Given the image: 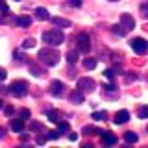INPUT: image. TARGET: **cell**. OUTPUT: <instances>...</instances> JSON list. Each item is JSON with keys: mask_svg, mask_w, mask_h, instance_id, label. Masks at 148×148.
<instances>
[{"mask_svg": "<svg viewBox=\"0 0 148 148\" xmlns=\"http://www.w3.org/2000/svg\"><path fill=\"white\" fill-rule=\"evenodd\" d=\"M37 58L41 59V63L48 65V67H54V65H58V63H59V52H58V50H54L52 46H48V48H43V50H39Z\"/></svg>", "mask_w": 148, "mask_h": 148, "instance_id": "cell-1", "label": "cell"}, {"mask_svg": "<svg viewBox=\"0 0 148 148\" xmlns=\"http://www.w3.org/2000/svg\"><path fill=\"white\" fill-rule=\"evenodd\" d=\"M63 39H65V35H63L61 30H50V32H45V34H43V41L46 45H50V46L61 45Z\"/></svg>", "mask_w": 148, "mask_h": 148, "instance_id": "cell-2", "label": "cell"}, {"mask_svg": "<svg viewBox=\"0 0 148 148\" xmlns=\"http://www.w3.org/2000/svg\"><path fill=\"white\" fill-rule=\"evenodd\" d=\"M8 89H9V92H11L13 96L22 98V96H26V92H28V83L22 82V80H17V82H13L11 85L8 87Z\"/></svg>", "mask_w": 148, "mask_h": 148, "instance_id": "cell-3", "label": "cell"}, {"mask_svg": "<svg viewBox=\"0 0 148 148\" xmlns=\"http://www.w3.org/2000/svg\"><path fill=\"white\" fill-rule=\"evenodd\" d=\"M130 46H132L133 52L139 54V56H143V54H146V52H148V41H146V39H143V37H135V39H132Z\"/></svg>", "mask_w": 148, "mask_h": 148, "instance_id": "cell-4", "label": "cell"}, {"mask_svg": "<svg viewBox=\"0 0 148 148\" xmlns=\"http://www.w3.org/2000/svg\"><path fill=\"white\" fill-rule=\"evenodd\" d=\"M76 43H78V52H89L91 50V39L87 34H80L76 37Z\"/></svg>", "mask_w": 148, "mask_h": 148, "instance_id": "cell-5", "label": "cell"}, {"mask_svg": "<svg viewBox=\"0 0 148 148\" xmlns=\"http://www.w3.org/2000/svg\"><path fill=\"white\" fill-rule=\"evenodd\" d=\"M78 89L85 91V92H92L96 89V82L92 80V78H82V80L78 82Z\"/></svg>", "mask_w": 148, "mask_h": 148, "instance_id": "cell-6", "label": "cell"}, {"mask_svg": "<svg viewBox=\"0 0 148 148\" xmlns=\"http://www.w3.org/2000/svg\"><path fill=\"white\" fill-rule=\"evenodd\" d=\"M63 92H65V83L63 82L54 80L50 83V95L52 96H63Z\"/></svg>", "mask_w": 148, "mask_h": 148, "instance_id": "cell-7", "label": "cell"}, {"mask_svg": "<svg viewBox=\"0 0 148 148\" xmlns=\"http://www.w3.org/2000/svg\"><path fill=\"white\" fill-rule=\"evenodd\" d=\"M120 24H122V28L128 32V30H133V28H135V21H133V17H132V15L124 13V15L120 17Z\"/></svg>", "mask_w": 148, "mask_h": 148, "instance_id": "cell-8", "label": "cell"}, {"mask_svg": "<svg viewBox=\"0 0 148 148\" xmlns=\"http://www.w3.org/2000/svg\"><path fill=\"white\" fill-rule=\"evenodd\" d=\"M128 120H130V113H128L126 109H122V111H119V113L115 115V120H113V122L115 124H126Z\"/></svg>", "mask_w": 148, "mask_h": 148, "instance_id": "cell-9", "label": "cell"}, {"mask_svg": "<svg viewBox=\"0 0 148 148\" xmlns=\"http://www.w3.org/2000/svg\"><path fill=\"white\" fill-rule=\"evenodd\" d=\"M69 98H71L72 104H82V102H83V91L74 89V91L71 92V96H69Z\"/></svg>", "mask_w": 148, "mask_h": 148, "instance_id": "cell-10", "label": "cell"}, {"mask_svg": "<svg viewBox=\"0 0 148 148\" xmlns=\"http://www.w3.org/2000/svg\"><path fill=\"white\" fill-rule=\"evenodd\" d=\"M9 126H11V130H13V132L21 133L22 130H24V120H22V119H13V120H11V124H9Z\"/></svg>", "mask_w": 148, "mask_h": 148, "instance_id": "cell-11", "label": "cell"}, {"mask_svg": "<svg viewBox=\"0 0 148 148\" xmlns=\"http://www.w3.org/2000/svg\"><path fill=\"white\" fill-rule=\"evenodd\" d=\"M35 17H37V21H48L50 13H48V9H45V8H37L35 9Z\"/></svg>", "mask_w": 148, "mask_h": 148, "instance_id": "cell-12", "label": "cell"}, {"mask_svg": "<svg viewBox=\"0 0 148 148\" xmlns=\"http://www.w3.org/2000/svg\"><path fill=\"white\" fill-rule=\"evenodd\" d=\"M46 117H48L50 122H56V124L61 120V115H59L58 109H48V111H46Z\"/></svg>", "mask_w": 148, "mask_h": 148, "instance_id": "cell-13", "label": "cell"}, {"mask_svg": "<svg viewBox=\"0 0 148 148\" xmlns=\"http://www.w3.org/2000/svg\"><path fill=\"white\" fill-rule=\"evenodd\" d=\"M102 137H104V145H108V146L117 143V137H115L111 132H102Z\"/></svg>", "mask_w": 148, "mask_h": 148, "instance_id": "cell-14", "label": "cell"}, {"mask_svg": "<svg viewBox=\"0 0 148 148\" xmlns=\"http://www.w3.org/2000/svg\"><path fill=\"white\" fill-rule=\"evenodd\" d=\"M15 24L21 26V28H28V26L32 24V18L28 17V15H22V17H18L17 21H15Z\"/></svg>", "mask_w": 148, "mask_h": 148, "instance_id": "cell-15", "label": "cell"}, {"mask_svg": "<svg viewBox=\"0 0 148 148\" xmlns=\"http://www.w3.org/2000/svg\"><path fill=\"white\" fill-rule=\"evenodd\" d=\"M52 22H54V26H58V28H69L71 26V21H67V18H52Z\"/></svg>", "mask_w": 148, "mask_h": 148, "instance_id": "cell-16", "label": "cell"}, {"mask_svg": "<svg viewBox=\"0 0 148 148\" xmlns=\"http://www.w3.org/2000/svg\"><path fill=\"white\" fill-rule=\"evenodd\" d=\"M83 133H85V135H100L102 130L95 128V126H85V128H83Z\"/></svg>", "mask_w": 148, "mask_h": 148, "instance_id": "cell-17", "label": "cell"}, {"mask_svg": "<svg viewBox=\"0 0 148 148\" xmlns=\"http://www.w3.org/2000/svg\"><path fill=\"white\" fill-rule=\"evenodd\" d=\"M137 133H133V132H126L124 133V141L126 143H130V145H132V143H137Z\"/></svg>", "mask_w": 148, "mask_h": 148, "instance_id": "cell-18", "label": "cell"}, {"mask_svg": "<svg viewBox=\"0 0 148 148\" xmlns=\"http://www.w3.org/2000/svg\"><path fill=\"white\" fill-rule=\"evenodd\" d=\"M30 72L34 74V76H37V78L45 76V71H43V69H39L37 65H30Z\"/></svg>", "mask_w": 148, "mask_h": 148, "instance_id": "cell-19", "label": "cell"}, {"mask_svg": "<svg viewBox=\"0 0 148 148\" xmlns=\"http://www.w3.org/2000/svg\"><path fill=\"white\" fill-rule=\"evenodd\" d=\"M67 61L69 63H76L78 61V50H69L67 52Z\"/></svg>", "mask_w": 148, "mask_h": 148, "instance_id": "cell-20", "label": "cell"}, {"mask_svg": "<svg viewBox=\"0 0 148 148\" xmlns=\"http://www.w3.org/2000/svg\"><path fill=\"white\" fill-rule=\"evenodd\" d=\"M83 67H85L87 71H92V69L96 67V59H92V58H87L85 61H83Z\"/></svg>", "mask_w": 148, "mask_h": 148, "instance_id": "cell-21", "label": "cell"}, {"mask_svg": "<svg viewBox=\"0 0 148 148\" xmlns=\"http://www.w3.org/2000/svg\"><path fill=\"white\" fill-rule=\"evenodd\" d=\"M69 130H71L69 122H63V120H59V122H58V132L59 133H65V132H69Z\"/></svg>", "mask_w": 148, "mask_h": 148, "instance_id": "cell-22", "label": "cell"}, {"mask_svg": "<svg viewBox=\"0 0 148 148\" xmlns=\"http://www.w3.org/2000/svg\"><path fill=\"white\" fill-rule=\"evenodd\" d=\"M111 30H113V34H115V35H120V37L126 35V30H124L122 26H119V24H115L113 28H111Z\"/></svg>", "mask_w": 148, "mask_h": 148, "instance_id": "cell-23", "label": "cell"}, {"mask_svg": "<svg viewBox=\"0 0 148 148\" xmlns=\"http://www.w3.org/2000/svg\"><path fill=\"white\" fill-rule=\"evenodd\" d=\"M106 117H108L106 111H95V113H92V119L95 120H106Z\"/></svg>", "mask_w": 148, "mask_h": 148, "instance_id": "cell-24", "label": "cell"}, {"mask_svg": "<svg viewBox=\"0 0 148 148\" xmlns=\"http://www.w3.org/2000/svg\"><path fill=\"white\" fill-rule=\"evenodd\" d=\"M34 46H35V39H32V37H30V39H24V43H22V48H24V50L34 48Z\"/></svg>", "mask_w": 148, "mask_h": 148, "instance_id": "cell-25", "label": "cell"}, {"mask_svg": "<svg viewBox=\"0 0 148 148\" xmlns=\"http://www.w3.org/2000/svg\"><path fill=\"white\" fill-rule=\"evenodd\" d=\"M139 119H148V106H143L139 109Z\"/></svg>", "mask_w": 148, "mask_h": 148, "instance_id": "cell-26", "label": "cell"}, {"mask_svg": "<svg viewBox=\"0 0 148 148\" xmlns=\"http://www.w3.org/2000/svg\"><path fill=\"white\" fill-rule=\"evenodd\" d=\"M46 137H48V139H58V137H61V133H59L58 130H52V132L46 133Z\"/></svg>", "mask_w": 148, "mask_h": 148, "instance_id": "cell-27", "label": "cell"}, {"mask_svg": "<svg viewBox=\"0 0 148 148\" xmlns=\"http://www.w3.org/2000/svg\"><path fill=\"white\" fill-rule=\"evenodd\" d=\"M30 130H32V132H41V130H43V126H41L39 122H32V124H30Z\"/></svg>", "mask_w": 148, "mask_h": 148, "instance_id": "cell-28", "label": "cell"}, {"mask_svg": "<svg viewBox=\"0 0 148 148\" xmlns=\"http://www.w3.org/2000/svg\"><path fill=\"white\" fill-rule=\"evenodd\" d=\"M141 13H143V17H145V18H148V2H145L141 6Z\"/></svg>", "mask_w": 148, "mask_h": 148, "instance_id": "cell-29", "label": "cell"}, {"mask_svg": "<svg viewBox=\"0 0 148 148\" xmlns=\"http://www.w3.org/2000/svg\"><path fill=\"white\" fill-rule=\"evenodd\" d=\"M104 76L108 78V80H113V76H115V71H113V69H108V71L104 72Z\"/></svg>", "mask_w": 148, "mask_h": 148, "instance_id": "cell-30", "label": "cell"}, {"mask_svg": "<svg viewBox=\"0 0 148 148\" xmlns=\"http://www.w3.org/2000/svg\"><path fill=\"white\" fill-rule=\"evenodd\" d=\"M21 119H22V120L30 119V109H21Z\"/></svg>", "mask_w": 148, "mask_h": 148, "instance_id": "cell-31", "label": "cell"}, {"mask_svg": "<svg viewBox=\"0 0 148 148\" xmlns=\"http://www.w3.org/2000/svg\"><path fill=\"white\" fill-rule=\"evenodd\" d=\"M69 6H74V8H80V6H82V0H69Z\"/></svg>", "mask_w": 148, "mask_h": 148, "instance_id": "cell-32", "label": "cell"}, {"mask_svg": "<svg viewBox=\"0 0 148 148\" xmlns=\"http://www.w3.org/2000/svg\"><path fill=\"white\" fill-rule=\"evenodd\" d=\"M46 139H48L46 135H39V137H37V145H45V143H46Z\"/></svg>", "mask_w": 148, "mask_h": 148, "instance_id": "cell-33", "label": "cell"}, {"mask_svg": "<svg viewBox=\"0 0 148 148\" xmlns=\"http://www.w3.org/2000/svg\"><path fill=\"white\" fill-rule=\"evenodd\" d=\"M0 9H2V11H6V13L9 11V9H8V4L4 2V0H0Z\"/></svg>", "mask_w": 148, "mask_h": 148, "instance_id": "cell-34", "label": "cell"}, {"mask_svg": "<svg viewBox=\"0 0 148 148\" xmlns=\"http://www.w3.org/2000/svg\"><path fill=\"white\" fill-rule=\"evenodd\" d=\"M6 76H8L6 71H4V69H0V82H4V80H6Z\"/></svg>", "mask_w": 148, "mask_h": 148, "instance_id": "cell-35", "label": "cell"}, {"mask_svg": "<svg viewBox=\"0 0 148 148\" xmlns=\"http://www.w3.org/2000/svg\"><path fill=\"white\" fill-rule=\"evenodd\" d=\"M4 113H6V115H13V108H11V106H8V108H4Z\"/></svg>", "mask_w": 148, "mask_h": 148, "instance_id": "cell-36", "label": "cell"}, {"mask_svg": "<svg viewBox=\"0 0 148 148\" xmlns=\"http://www.w3.org/2000/svg\"><path fill=\"white\" fill-rule=\"evenodd\" d=\"M132 80H137L135 74H130V76H126V82H132Z\"/></svg>", "mask_w": 148, "mask_h": 148, "instance_id": "cell-37", "label": "cell"}, {"mask_svg": "<svg viewBox=\"0 0 148 148\" xmlns=\"http://www.w3.org/2000/svg\"><path fill=\"white\" fill-rule=\"evenodd\" d=\"M69 139H71V141H76L78 135H76V133H71V135H69Z\"/></svg>", "mask_w": 148, "mask_h": 148, "instance_id": "cell-38", "label": "cell"}, {"mask_svg": "<svg viewBox=\"0 0 148 148\" xmlns=\"http://www.w3.org/2000/svg\"><path fill=\"white\" fill-rule=\"evenodd\" d=\"M4 135H6V130H4V128H2V126H0V139H2V137H4Z\"/></svg>", "mask_w": 148, "mask_h": 148, "instance_id": "cell-39", "label": "cell"}, {"mask_svg": "<svg viewBox=\"0 0 148 148\" xmlns=\"http://www.w3.org/2000/svg\"><path fill=\"white\" fill-rule=\"evenodd\" d=\"M0 108H2V100H0Z\"/></svg>", "mask_w": 148, "mask_h": 148, "instance_id": "cell-40", "label": "cell"}, {"mask_svg": "<svg viewBox=\"0 0 148 148\" xmlns=\"http://www.w3.org/2000/svg\"><path fill=\"white\" fill-rule=\"evenodd\" d=\"M111 2H117V0H111Z\"/></svg>", "mask_w": 148, "mask_h": 148, "instance_id": "cell-41", "label": "cell"}, {"mask_svg": "<svg viewBox=\"0 0 148 148\" xmlns=\"http://www.w3.org/2000/svg\"><path fill=\"white\" fill-rule=\"evenodd\" d=\"M15 2H21V0H15Z\"/></svg>", "mask_w": 148, "mask_h": 148, "instance_id": "cell-42", "label": "cell"}]
</instances>
